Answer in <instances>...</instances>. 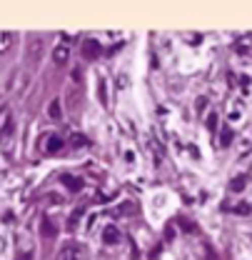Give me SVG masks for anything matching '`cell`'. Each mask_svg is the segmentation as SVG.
<instances>
[{"label":"cell","instance_id":"cell-5","mask_svg":"<svg viewBox=\"0 0 252 260\" xmlns=\"http://www.w3.org/2000/svg\"><path fill=\"white\" fill-rule=\"evenodd\" d=\"M40 58H43V40L32 38L30 45H28V60H30V63H38Z\"/></svg>","mask_w":252,"mask_h":260},{"label":"cell","instance_id":"cell-16","mask_svg":"<svg viewBox=\"0 0 252 260\" xmlns=\"http://www.w3.org/2000/svg\"><path fill=\"white\" fill-rule=\"evenodd\" d=\"M220 143H222V145H230V143H232V130L227 128V125H225V128H222V135H220Z\"/></svg>","mask_w":252,"mask_h":260},{"label":"cell","instance_id":"cell-6","mask_svg":"<svg viewBox=\"0 0 252 260\" xmlns=\"http://www.w3.org/2000/svg\"><path fill=\"white\" fill-rule=\"evenodd\" d=\"M197 260H220V255L215 253V248L210 243H200L197 248Z\"/></svg>","mask_w":252,"mask_h":260},{"label":"cell","instance_id":"cell-14","mask_svg":"<svg viewBox=\"0 0 252 260\" xmlns=\"http://www.w3.org/2000/svg\"><path fill=\"white\" fill-rule=\"evenodd\" d=\"M40 230H43V235H45V238H53V235H55V225H53L48 218H43V220H40Z\"/></svg>","mask_w":252,"mask_h":260},{"label":"cell","instance_id":"cell-15","mask_svg":"<svg viewBox=\"0 0 252 260\" xmlns=\"http://www.w3.org/2000/svg\"><path fill=\"white\" fill-rule=\"evenodd\" d=\"M232 210H235L237 215H250V203L245 200V203H240V205H235Z\"/></svg>","mask_w":252,"mask_h":260},{"label":"cell","instance_id":"cell-3","mask_svg":"<svg viewBox=\"0 0 252 260\" xmlns=\"http://www.w3.org/2000/svg\"><path fill=\"white\" fill-rule=\"evenodd\" d=\"M100 53H102L100 40H93V38H85V40H83V55H85V58L93 60V58H97Z\"/></svg>","mask_w":252,"mask_h":260},{"label":"cell","instance_id":"cell-19","mask_svg":"<svg viewBox=\"0 0 252 260\" xmlns=\"http://www.w3.org/2000/svg\"><path fill=\"white\" fill-rule=\"evenodd\" d=\"M80 145H88V140H85L80 133H75V135H73V148H80Z\"/></svg>","mask_w":252,"mask_h":260},{"label":"cell","instance_id":"cell-8","mask_svg":"<svg viewBox=\"0 0 252 260\" xmlns=\"http://www.w3.org/2000/svg\"><path fill=\"white\" fill-rule=\"evenodd\" d=\"M53 60L58 65H65L70 60V48L67 45H55V50H53Z\"/></svg>","mask_w":252,"mask_h":260},{"label":"cell","instance_id":"cell-11","mask_svg":"<svg viewBox=\"0 0 252 260\" xmlns=\"http://www.w3.org/2000/svg\"><path fill=\"white\" fill-rule=\"evenodd\" d=\"M13 40H15V35H13V32H0V55H3V53H8V50L13 48Z\"/></svg>","mask_w":252,"mask_h":260},{"label":"cell","instance_id":"cell-4","mask_svg":"<svg viewBox=\"0 0 252 260\" xmlns=\"http://www.w3.org/2000/svg\"><path fill=\"white\" fill-rule=\"evenodd\" d=\"M120 240H123V233L115 225H107L102 230V243H105V245H118Z\"/></svg>","mask_w":252,"mask_h":260},{"label":"cell","instance_id":"cell-10","mask_svg":"<svg viewBox=\"0 0 252 260\" xmlns=\"http://www.w3.org/2000/svg\"><path fill=\"white\" fill-rule=\"evenodd\" d=\"M48 118H50V120H60V118H63V108H60V100H58V98L50 100V105H48Z\"/></svg>","mask_w":252,"mask_h":260},{"label":"cell","instance_id":"cell-12","mask_svg":"<svg viewBox=\"0 0 252 260\" xmlns=\"http://www.w3.org/2000/svg\"><path fill=\"white\" fill-rule=\"evenodd\" d=\"M63 145H65V143H63V138H60V135H50V138H48V145H45V150H48V153H58Z\"/></svg>","mask_w":252,"mask_h":260},{"label":"cell","instance_id":"cell-1","mask_svg":"<svg viewBox=\"0 0 252 260\" xmlns=\"http://www.w3.org/2000/svg\"><path fill=\"white\" fill-rule=\"evenodd\" d=\"M85 248L80 243H65L58 253V260H85Z\"/></svg>","mask_w":252,"mask_h":260},{"label":"cell","instance_id":"cell-20","mask_svg":"<svg viewBox=\"0 0 252 260\" xmlns=\"http://www.w3.org/2000/svg\"><path fill=\"white\" fill-rule=\"evenodd\" d=\"M242 93H245V95H250V78H247V75L242 78Z\"/></svg>","mask_w":252,"mask_h":260},{"label":"cell","instance_id":"cell-2","mask_svg":"<svg viewBox=\"0 0 252 260\" xmlns=\"http://www.w3.org/2000/svg\"><path fill=\"white\" fill-rule=\"evenodd\" d=\"M13 140H15V120H13V123H8L5 128L0 130V148H3L5 153H10Z\"/></svg>","mask_w":252,"mask_h":260},{"label":"cell","instance_id":"cell-9","mask_svg":"<svg viewBox=\"0 0 252 260\" xmlns=\"http://www.w3.org/2000/svg\"><path fill=\"white\" fill-rule=\"evenodd\" d=\"M60 183H63L65 188H70V190H80V188H83V180L75 178V175H70V173H63V175H60Z\"/></svg>","mask_w":252,"mask_h":260},{"label":"cell","instance_id":"cell-18","mask_svg":"<svg viewBox=\"0 0 252 260\" xmlns=\"http://www.w3.org/2000/svg\"><path fill=\"white\" fill-rule=\"evenodd\" d=\"M207 128L212 130V133L218 130V113H210V115H207Z\"/></svg>","mask_w":252,"mask_h":260},{"label":"cell","instance_id":"cell-13","mask_svg":"<svg viewBox=\"0 0 252 260\" xmlns=\"http://www.w3.org/2000/svg\"><path fill=\"white\" fill-rule=\"evenodd\" d=\"M235 53H237V55H242V58H247V55H250V35H242V43H237V45H235Z\"/></svg>","mask_w":252,"mask_h":260},{"label":"cell","instance_id":"cell-17","mask_svg":"<svg viewBox=\"0 0 252 260\" xmlns=\"http://www.w3.org/2000/svg\"><path fill=\"white\" fill-rule=\"evenodd\" d=\"M245 183H247V175H242V178H235V180L230 183V190H240Z\"/></svg>","mask_w":252,"mask_h":260},{"label":"cell","instance_id":"cell-7","mask_svg":"<svg viewBox=\"0 0 252 260\" xmlns=\"http://www.w3.org/2000/svg\"><path fill=\"white\" fill-rule=\"evenodd\" d=\"M97 100H100V105H102V108H107V105H110V100H107V80H105L102 75L97 78Z\"/></svg>","mask_w":252,"mask_h":260},{"label":"cell","instance_id":"cell-21","mask_svg":"<svg viewBox=\"0 0 252 260\" xmlns=\"http://www.w3.org/2000/svg\"><path fill=\"white\" fill-rule=\"evenodd\" d=\"M205 105H207V100H205V98H200V100H197V110H202Z\"/></svg>","mask_w":252,"mask_h":260}]
</instances>
